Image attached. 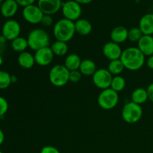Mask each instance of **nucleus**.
<instances>
[{
  "label": "nucleus",
  "mask_w": 153,
  "mask_h": 153,
  "mask_svg": "<svg viewBox=\"0 0 153 153\" xmlns=\"http://www.w3.org/2000/svg\"><path fill=\"white\" fill-rule=\"evenodd\" d=\"M145 57L137 47H128L123 51L120 60L125 69L137 71L144 65L146 62Z\"/></svg>",
  "instance_id": "1"
},
{
  "label": "nucleus",
  "mask_w": 153,
  "mask_h": 153,
  "mask_svg": "<svg viewBox=\"0 0 153 153\" xmlns=\"http://www.w3.org/2000/svg\"><path fill=\"white\" fill-rule=\"evenodd\" d=\"M75 22L63 18L55 23L53 34L56 40L67 43L73 39L76 34Z\"/></svg>",
  "instance_id": "2"
},
{
  "label": "nucleus",
  "mask_w": 153,
  "mask_h": 153,
  "mask_svg": "<svg viewBox=\"0 0 153 153\" xmlns=\"http://www.w3.org/2000/svg\"><path fill=\"white\" fill-rule=\"evenodd\" d=\"M28 47L31 50L37 51L43 48L49 46L50 37L45 30L40 28L32 29L27 37Z\"/></svg>",
  "instance_id": "3"
},
{
  "label": "nucleus",
  "mask_w": 153,
  "mask_h": 153,
  "mask_svg": "<svg viewBox=\"0 0 153 153\" xmlns=\"http://www.w3.org/2000/svg\"><path fill=\"white\" fill-rule=\"evenodd\" d=\"M49 79L52 85L61 88L70 82V71L63 64H56L49 70Z\"/></svg>",
  "instance_id": "4"
},
{
  "label": "nucleus",
  "mask_w": 153,
  "mask_h": 153,
  "mask_svg": "<svg viewBox=\"0 0 153 153\" xmlns=\"http://www.w3.org/2000/svg\"><path fill=\"white\" fill-rule=\"evenodd\" d=\"M119 102L118 93L111 88L102 90L98 96L97 102L99 106L104 110H111L114 108Z\"/></svg>",
  "instance_id": "5"
},
{
  "label": "nucleus",
  "mask_w": 153,
  "mask_h": 153,
  "mask_svg": "<svg viewBox=\"0 0 153 153\" xmlns=\"http://www.w3.org/2000/svg\"><path fill=\"white\" fill-rule=\"evenodd\" d=\"M142 116L143 109L141 106L133 102H127L122 109V118L127 123H136L141 119Z\"/></svg>",
  "instance_id": "6"
},
{
  "label": "nucleus",
  "mask_w": 153,
  "mask_h": 153,
  "mask_svg": "<svg viewBox=\"0 0 153 153\" xmlns=\"http://www.w3.org/2000/svg\"><path fill=\"white\" fill-rule=\"evenodd\" d=\"M61 12L65 19L76 22L80 19L82 13V5L75 0H69L62 4Z\"/></svg>",
  "instance_id": "7"
},
{
  "label": "nucleus",
  "mask_w": 153,
  "mask_h": 153,
  "mask_svg": "<svg viewBox=\"0 0 153 153\" xmlns=\"http://www.w3.org/2000/svg\"><path fill=\"white\" fill-rule=\"evenodd\" d=\"M113 77L108 69H99L92 76L93 83L97 88L102 91L110 88Z\"/></svg>",
  "instance_id": "8"
},
{
  "label": "nucleus",
  "mask_w": 153,
  "mask_h": 153,
  "mask_svg": "<svg viewBox=\"0 0 153 153\" xmlns=\"http://www.w3.org/2000/svg\"><path fill=\"white\" fill-rule=\"evenodd\" d=\"M44 13L42 12L37 4H31L23 7L22 16L27 22L32 25H37L41 22Z\"/></svg>",
  "instance_id": "9"
},
{
  "label": "nucleus",
  "mask_w": 153,
  "mask_h": 153,
  "mask_svg": "<svg viewBox=\"0 0 153 153\" xmlns=\"http://www.w3.org/2000/svg\"><path fill=\"white\" fill-rule=\"evenodd\" d=\"M21 32L20 24L15 19H10L6 21L1 28V35L7 40L12 41L19 37Z\"/></svg>",
  "instance_id": "10"
},
{
  "label": "nucleus",
  "mask_w": 153,
  "mask_h": 153,
  "mask_svg": "<svg viewBox=\"0 0 153 153\" xmlns=\"http://www.w3.org/2000/svg\"><path fill=\"white\" fill-rule=\"evenodd\" d=\"M34 55L35 63L37 65L41 66V67H46L49 65L52 62L54 56H55L53 52L49 46L35 51Z\"/></svg>",
  "instance_id": "11"
},
{
  "label": "nucleus",
  "mask_w": 153,
  "mask_h": 153,
  "mask_svg": "<svg viewBox=\"0 0 153 153\" xmlns=\"http://www.w3.org/2000/svg\"><path fill=\"white\" fill-rule=\"evenodd\" d=\"M61 0H38L37 6L44 14L54 15L59 11L62 6Z\"/></svg>",
  "instance_id": "12"
},
{
  "label": "nucleus",
  "mask_w": 153,
  "mask_h": 153,
  "mask_svg": "<svg viewBox=\"0 0 153 153\" xmlns=\"http://www.w3.org/2000/svg\"><path fill=\"white\" fill-rule=\"evenodd\" d=\"M102 52L105 57L111 61L113 60L120 59L123 50L120 44L113 41H110L106 43L103 46Z\"/></svg>",
  "instance_id": "13"
},
{
  "label": "nucleus",
  "mask_w": 153,
  "mask_h": 153,
  "mask_svg": "<svg viewBox=\"0 0 153 153\" xmlns=\"http://www.w3.org/2000/svg\"><path fill=\"white\" fill-rule=\"evenodd\" d=\"M19 4L15 0H4L0 6V13L4 17L11 18L17 13Z\"/></svg>",
  "instance_id": "14"
},
{
  "label": "nucleus",
  "mask_w": 153,
  "mask_h": 153,
  "mask_svg": "<svg viewBox=\"0 0 153 153\" xmlns=\"http://www.w3.org/2000/svg\"><path fill=\"white\" fill-rule=\"evenodd\" d=\"M137 48L145 56H151L153 55V36L143 35L137 42Z\"/></svg>",
  "instance_id": "15"
},
{
  "label": "nucleus",
  "mask_w": 153,
  "mask_h": 153,
  "mask_svg": "<svg viewBox=\"0 0 153 153\" xmlns=\"http://www.w3.org/2000/svg\"><path fill=\"white\" fill-rule=\"evenodd\" d=\"M139 28L143 35L153 34V13H149L143 15L139 22Z\"/></svg>",
  "instance_id": "16"
},
{
  "label": "nucleus",
  "mask_w": 153,
  "mask_h": 153,
  "mask_svg": "<svg viewBox=\"0 0 153 153\" xmlns=\"http://www.w3.org/2000/svg\"><path fill=\"white\" fill-rule=\"evenodd\" d=\"M128 30L124 26H117L114 28L110 34L111 41L120 44L128 40Z\"/></svg>",
  "instance_id": "17"
},
{
  "label": "nucleus",
  "mask_w": 153,
  "mask_h": 153,
  "mask_svg": "<svg viewBox=\"0 0 153 153\" xmlns=\"http://www.w3.org/2000/svg\"><path fill=\"white\" fill-rule=\"evenodd\" d=\"M17 62L18 64L23 69L32 68L34 64H36L34 55L26 51L19 54L17 58Z\"/></svg>",
  "instance_id": "18"
},
{
  "label": "nucleus",
  "mask_w": 153,
  "mask_h": 153,
  "mask_svg": "<svg viewBox=\"0 0 153 153\" xmlns=\"http://www.w3.org/2000/svg\"><path fill=\"white\" fill-rule=\"evenodd\" d=\"M76 32L79 35L87 36L92 31V25L91 22L86 19H79L75 22Z\"/></svg>",
  "instance_id": "19"
},
{
  "label": "nucleus",
  "mask_w": 153,
  "mask_h": 153,
  "mask_svg": "<svg viewBox=\"0 0 153 153\" xmlns=\"http://www.w3.org/2000/svg\"><path fill=\"white\" fill-rule=\"evenodd\" d=\"M79 70L81 72L82 76H92L97 70V65H96L95 62L92 60L85 59L82 61Z\"/></svg>",
  "instance_id": "20"
},
{
  "label": "nucleus",
  "mask_w": 153,
  "mask_h": 153,
  "mask_svg": "<svg viewBox=\"0 0 153 153\" xmlns=\"http://www.w3.org/2000/svg\"><path fill=\"white\" fill-rule=\"evenodd\" d=\"M82 63L80 57L75 53H71L66 57L64 60V65L69 70V71L77 70L79 69V67Z\"/></svg>",
  "instance_id": "21"
},
{
  "label": "nucleus",
  "mask_w": 153,
  "mask_h": 153,
  "mask_svg": "<svg viewBox=\"0 0 153 153\" xmlns=\"http://www.w3.org/2000/svg\"><path fill=\"white\" fill-rule=\"evenodd\" d=\"M148 99V94L146 89L143 88H138L134 90L131 94V102L137 105L144 104Z\"/></svg>",
  "instance_id": "22"
},
{
  "label": "nucleus",
  "mask_w": 153,
  "mask_h": 153,
  "mask_svg": "<svg viewBox=\"0 0 153 153\" xmlns=\"http://www.w3.org/2000/svg\"><path fill=\"white\" fill-rule=\"evenodd\" d=\"M10 46H11L12 49L14 52L21 53V52H25L27 48L28 47V40H27V38L19 36V37H16V39L12 40Z\"/></svg>",
  "instance_id": "23"
},
{
  "label": "nucleus",
  "mask_w": 153,
  "mask_h": 153,
  "mask_svg": "<svg viewBox=\"0 0 153 153\" xmlns=\"http://www.w3.org/2000/svg\"><path fill=\"white\" fill-rule=\"evenodd\" d=\"M54 55L57 56H64L68 52V45L67 43L56 40L50 46Z\"/></svg>",
  "instance_id": "24"
},
{
  "label": "nucleus",
  "mask_w": 153,
  "mask_h": 153,
  "mask_svg": "<svg viewBox=\"0 0 153 153\" xmlns=\"http://www.w3.org/2000/svg\"><path fill=\"white\" fill-rule=\"evenodd\" d=\"M124 69L125 67L120 59L111 61L108 67V70L111 73L112 76H120V74L123 73Z\"/></svg>",
  "instance_id": "25"
},
{
  "label": "nucleus",
  "mask_w": 153,
  "mask_h": 153,
  "mask_svg": "<svg viewBox=\"0 0 153 153\" xmlns=\"http://www.w3.org/2000/svg\"><path fill=\"white\" fill-rule=\"evenodd\" d=\"M126 87V80L123 76H115L112 79L111 87L112 90H114L116 92H120L125 88Z\"/></svg>",
  "instance_id": "26"
},
{
  "label": "nucleus",
  "mask_w": 153,
  "mask_h": 153,
  "mask_svg": "<svg viewBox=\"0 0 153 153\" xmlns=\"http://www.w3.org/2000/svg\"><path fill=\"white\" fill-rule=\"evenodd\" d=\"M11 84V75L4 70H0V90L7 89Z\"/></svg>",
  "instance_id": "27"
},
{
  "label": "nucleus",
  "mask_w": 153,
  "mask_h": 153,
  "mask_svg": "<svg viewBox=\"0 0 153 153\" xmlns=\"http://www.w3.org/2000/svg\"><path fill=\"white\" fill-rule=\"evenodd\" d=\"M143 34L142 33L141 30L139 28V27H134L128 30V40L132 43H137L143 37Z\"/></svg>",
  "instance_id": "28"
},
{
  "label": "nucleus",
  "mask_w": 153,
  "mask_h": 153,
  "mask_svg": "<svg viewBox=\"0 0 153 153\" xmlns=\"http://www.w3.org/2000/svg\"><path fill=\"white\" fill-rule=\"evenodd\" d=\"M8 102L7 100L0 96V117H2L5 115L8 111Z\"/></svg>",
  "instance_id": "29"
},
{
  "label": "nucleus",
  "mask_w": 153,
  "mask_h": 153,
  "mask_svg": "<svg viewBox=\"0 0 153 153\" xmlns=\"http://www.w3.org/2000/svg\"><path fill=\"white\" fill-rule=\"evenodd\" d=\"M82 74L79 70L70 71V82L73 83H77L82 79Z\"/></svg>",
  "instance_id": "30"
},
{
  "label": "nucleus",
  "mask_w": 153,
  "mask_h": 153,
  "mask_svg": "<svg viewBox=\"0 0 153 153\" xmlns=\"http://www.w3.org/2000/svg\"><path fill=\"white\" fill-rule=\"evenodd\" d=\"M40 23L45 27H49L53 24V18H52V15L44 14L42 21Z\"/></svg>",
  "instance_id": "31"
},
{
  "label": "nucleus",
  "mask_w": 153,
  "mask_h": 153,
  "mask_svg": "<svg viewBox=\"0 0 153 153\" xmlns=\"http://www.w3.org/2000/svg\"><path fill=\"white\" fill-rule=\"evenodd\" d=\"M40 153H61L56 147L53 146H45L40 150Z\"/></svg>",
  "instance_id": "32"
},
{
  "label": "nucleus",
  "mask_w": 153,
  "mask_h": 153,
  "mask_svg": "<svg viewBox=\"0 0 153 153\" xmlns=\"http://www.w3.org/2000/svg\"><path fill=\"white\" fill-rule=\"evenodd\" d=\"M15 1L17 2L19 6H22V7H27V6L34 4L36 0H15Z\"/></svg>",
  "instance_id": "33"
},
{
  "label": "nucleus",
  "mask_w": 153,
  "mask_h": 153,
  "mask_svg": "<svg viewBox=\"0 0 153 153\" xmlns=\"http://www.w3.org/2000/svg\"><path fill=\"white\" fill-rule=\"evenodd\" d=\"M146 91H147L148 99L152 102H153V83H151L150 85H149V86L146 88Z\"/></svg>",
  "instance_id": "34"
},
{
  "label": "nucleus",
  "mask_w": 153,
  "mask_h": 153,
  "mask_svg": "<svg viewBox=\"0 0 153 153\" xmlns=\"http://www.w3.org/2000/svg\"><path fill=\"white\" fill-rule=\"evenodd\" d=\"M146 65L149 69L153 70V55L148 57L147 60H146Z\"/></svg>",
  "instance_id": "35"
},
{
  "label": "nucleus",
  "mask_w": 153,
  "mask_h": 153,
  "mask_svg": "<svg viewBox=\"0 0 153 153\" xmlns=\"http://www.w3.org/2000/svg\"><path fill=\"white\" fill-rule=\"evenodd\" d=\"M76 2H78L79 4H80L81 5L82 4H90L91 2H92L94 0H75Z\"/></svg>",
  "instance_id": "36"
},
{
  "label": "nucleus",
  "mask_w": 153,
  "mask_h": 153,
  "mask_svg": "<svg viewBox=\"0 0 153 153\" xmlns=\"http://www.w3.org/2000/svg\"><path fill=\"white\" fill-rule=\"evenodd\" d=\"M4 134L2 130L0 128V146L4 143Z\"/></svg>",
  "instance_id": "37"
},
{
  "label": "nucleus",
  "mask_w": 153,
  "mask_h": 153,
  "mask_svg": "<svg viewBox=\"0 0 153 153\" xmlns=\"http://www.w3.org/2000/svg\"><path fill=\"white\" fill-rule=\"evenodd\" d=\"M17 82V77L16 76L11 75V83H16Z\"/></svg>",
  "instance_id": "38"
},
{
  "label": "nucleus",
  "mask_w": 153,
  "mask_h": 153,
  "mask_svg": "<svg viewBox=\"0 0 153 153\" xmlns=\"http://www.w3.org/2000/svg\"><path fill=\"white\" fill-rule=\"evenodd\" d=\"M6 40H6V39L4 38V37H3L2 35H1V36H0V43H4V42L6 41Z\"/></svg>",
  "instance_id": "39"
},
{
  "label": "nucleus",
  "mask_w": 153,
  "mask_h": 153,
  "mask_svg": "<svg viewBox=\"0 0 153 153\" xmlns=\"http://www.w3.org/2000/svg\"><path fill=\"white\" fill-rule=\"evenodd\" d=\"M3 62H4V59H3V57L0 55V67L2 65Z\"/></svg>",
  "instance_id": "40"
},
{
  "label": "nucleus",
  "mask_w": 153,
  "mask_h": 153,
  "mask_svg": "<svg viewBox=\"0 0 153 153\" xmlns=\"http://www.w3.org/2000/svg\"><path fill=\"white\" fill-rule=\"evenodd\" d=\"M4 0H0V4H2V3L4 2Z\"/></svg>",
  "instance_id": "41"
},
{
  "label": "nucleus",
  "mask_w": 153,
  "mask_h": 153,
  "mask_svg": "<svg viewBox=\"0 0 153 153\" xmlns=\"http://www.w3.org/2000/svg\"><path fill=\"white\" fill-rule=\"evenodd\" d=\"M0 153H4L3 152H1V151H0Z\"/></svg>",
  "instance_id": "42"
},
{
  "label": "nucleus",
  "mask_w": 153,
  "mask_h": 153,
  "mask_svg": "<svg viewBox=\"0 0 153 153\" xmlns=\"http://www.w3.org/2000/svg\"><path fill=\"white\" fill-rule=\"evenodd\" d=\"M0 36H1V35H0Z\"/></svg>",
  "instance_id": "43"
}]
</instances>
